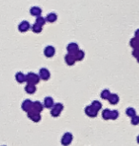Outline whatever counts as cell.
Returning <instances> with one entry per match:
<instances>
[{
	"mask_svg": "<svg viewBox=\"0 0 139 146\" xmlns=\"http://www.w3.org/2000/svg\"><path fill=\"white\" fill-rule=\"evenodd\" d=\"M54 54H55V49H54V47H53V46L49 45L44 49L45 56L49 57V58H50V57H53L54 56Z\"/></svg>",
	"mask_w": 139,
	"mask_h": 146,
	"instance_id": "obj_7",
	"label": "cell"
},
{
	"mask_svg": "<svg viewBox=\"0 0 139 146\" xmlns=\"http://www.w3.org/2000/svg\"><path fill=\"white\" fill-rule=\"evenodd\" d=\"M73 56H74V58H75L76 61H81V60H83L84 57H85V53H84V51L79 49V50L76 52Z\"/></svg>",
	"mask_w": 139,
	"mask_h": 146,
	"instance_id": "obj_17",
	"label": "cell"
},
{
	"mask_svg": "<svg viewBox=\"0 0 139 146\" xmlns=\"http://www.w3.org/2000/svg\"><path fill=\"white\" fill-rule=\"evenodd\" d=\"M40 81V78L37 74L34 73H29L28 75L26 76V82L29 84H34L36 85L37 83H39Z\"/></svg>",
	"mask_w": 139,
	"mask_h": 146,
	"instance_id": "obj_2",
	"label": "cell"
},
{
	"mask_svg": "<svg viewBox=\"0 0 139 146\" xmlns=\"http://www.w3.org/2000/svg\"><path fill=\"white\" fill-rule=\"evenodd\" d=\"M108 100L111 104L115 105V104L118 103V101H119V96H117L116 94H111L110 96H109V98H108Z\"/></svg>",
	"mask_w": 139,
	"mask_h": 146,
	"instance_id": "obj_15",
	"label": "cell"
},
{
	"mask_svg": "<svg viewBox=\"0 0 139 146\" xmlns=\"http://www.w3.org/2000/svg\"><path fill=\"white\" fill-rule=\"evenodd\" d=\"M2 146H4V145H2Z\"/></svg>",
	"mask_w": 139,
	"mask_h": 146,
	"instance_id": "obj_33",
	"label": "cell"
},
{
	"mask_svg": "<svg viewBox=\"0 0 139 146\" xmlns=\"http://www.w3.org/2000/svg\"><path fill=\"white\" fill-rule=\"evenodd\" d=\"M78 50H79V47H78V45H77V43H75V42H70V43L68 44V46H67L68 54H74Z\"/></svg>",
	"mask_w": 139,
	"mask_h": 146,
	"instance_id": "obj_6",
	"label": "cell"
},
{
	"mask_svg": "<svg viewBox=\"0 0 139 146\" xmlns=\"http://www.w3.org/2000/svg\"><path fill=\"white\" fill-rule=\"evenodd\" d=\"M42 27H43V26L39 25V24L34 23V25H32V32H34V33L39 34V33H41V32H42Z\"/></svg>",
	"mask_w": 139,
	"mask_h": 146,
	"instance_id": "obj_23",
	"label": "cell"
},
{
	"mask_svg": "<svg viewBox=\"0 0 139 146\" xmlns=\"http://www.w3.org/2000/svg\"><path fill=\"white\" fill-rule=\"evenodd\" d=\"M45 18H46V21L47 22L53 23V22H55L57 20V15L54 13H48Z\"/></svg>",
	"mask_w": 139,
	"mask_h": 146,
	"instance_id": "obj_16",
	"label": "cell"
},
{
	"mask_svg": "<svg viewBox=\"0 0 139 146\" xmlns=\"http://www.w3.org/2000/svg\"><path fill=\"white\" fill-rule=\"evenodd\" d=\"M118 117H119V112L117 111V110H113V111H111V119L114 120Z\"/></svg>",
	"mask_w": 139,
	"mask_h": 146,
	"instance_id": "obj_27",
	"label": "cell"
},
{
	"mask_svg": "<svg viewBox=\"0 0 139 146\" xmlns=\"http://www.w3.org/2000/svg\"><path fill=\"white\" fill-rule=\"evenodd\" d=\"M132 56L135 57V58H137V57L139 56V48L137 49H133L132 51Z\"/></svg>",
	"mask_w": 139,
	"mask_h": 146,
	"instance_id": "obj_29",
	"label": "cell"
},
{
	"mask_svg": "<svg viewBox=\"0 0 139 146\" xmlns=\"http://www.w3.org/2000/svg\"><path fill=\"white\" fill-rule=\"evenodd\" d=\"M15 79L19 83H23V82L26 81V76L23 73H21V72H18L15 75Z\"/></svg>",
	"mask_w": 139,
	"mask_h": 146,
	"instance_id": "obj_18",
	"label": "cell"
},
{
	"mask_svg": "<svg viewBox=\"0 0 139 146\" xmlns=\"http://www.w3.org/2000/svg\"><path fill=\"white\" fill-rule=\"evenodd\" d=\"M126 114L128 117H132L136 115V111L134 108H132V107H129V108H127V110H126Z\"/></svg>",
	"mask_w": 139,
	"mask_h": 146,
	"instance_id": "obj_24",
	"label": "cell"
},
{
	"mask_svg": "<svg viewBox=\"0 0 139 146\" xmlns=\"http://www.w3.org/2000/svg\"><path fill=\"white\" fill-rule=\"evenodd\" d=\"M132 119H130V123H132V125H138L139 124V115H135L134 117H130Z\"/></svg>",
	"mask_w": 139,
	"mask_h": 146,
	"instance_id": "obj_28",
	"label": "cell"
},
{
	"mask_svg": "<svg viewBox=\"0 0 139 146\" xmlns=\"http://www.w3.org/2000/svg\"><path fill=\"white\" fill-rule=\"evenodd\" d=\"M85 113H86V115H88V117H97V114H98V112L95 111L94 109H92L91 105L86 107V108H85Z\"/></svg>",
	"mask_w": 139,
	"mask_h": 146,
	"instance_id": "obj_10",
	"label": "cell"
},
{
	"mask_svg": "<svg viewBox=\"0 0 139 146\" xmlns=\"http://www.w3.org/2000/svg\"><path fill=\"white\" fill-rule=\"evenodd\" d=\"M30 28H31V26H30V23L28 21H22L18 25V30L20 32H22V33L27 32Z\"/></svg>",
	"mask_w": 139,
	"mask_h": 146,
	"instance_id": "obj_12",
	"label": "cell"
},
{
	"mask_svg": "<svg viewBox=\"0 0 139 146\" xmlns=\"http://www.w3.org/2000/svg\"><path fill=\"white\" fill-rule=\"evenodd\" d=\"M43 105H44L45 108H51L54 105L53 98L51 96H46L44 98V101H43Z\"/></svg>",
	"mask_w": 139,
	"mask_h": 146,
	"instance_id": "obj_9",
	"label": "cell"
},
{
	"mask_svg": "<svg viewBox=\"0 0 139 146\" xmlns=\"http://www.w3.org/2000/svg\"><path fill=\"white\" fill-rule=\"evenodd\" d=\"M102 117L104 118L105 120L111 119V110H109V109L103 110L102 111Z\"/></svg>",
	"mask_w": 139,
	"mask_h": 146,
	"instance_id": "obj_22",
	"label": "cell"
},
{
	"mask_svg": "<svg viewBox=\"0 0 139 146\" xmlns=\"http://www.w3.org/2000/svg\"><path fill=\"white\" fill-rule=\"evenodd\" d=\"M91 106H92V109H94L95 111L98 112V111H100L102 108V104L100 101H98V100H94V101H92V104H91Z\"/></svg>",
	"mask_w": 139,
	"mask_h": 146,
	"instance_id": "obj_20",
	"label": "cell"
},
{
	"mask_svg": "<svg viewBox=\"0 0 139 146\" xmlns=\"http://www.w3.org/2000/svg\"><path fill=\"white\" fill-rule=\"evenodd\" d=\"M27 114H28V117L30 119H32V121H34V122H38V121H40L41 119V115H40V113H38L36 111H34V110H30L29 112H27Z\"/></svg>",
	"mask_w": 139,
	"mask_h": 146,
	"instance_id": "obj_4",
	"label": "cell"
},
{
	"mask_svg": "<svg viewBox=\"0 0 139 146\" xmlns=\"http://www.w3.org/2000/svg\"><path fill=\"white\" fill-rule=\"evenodd\" d=\"M134 35H135V37H138V38H139V29H137V30L135 31Z\"/></svg>",
	"mask_w": 139,
	"mask_h": 146,
	"instance_id": "obj_30",
	"label": "cell"
},
{
	"mask_svg": "<svg viewBox=\"0 0 139 146\" xmlns=\"http://www.w3.org/2000/svg\"><path fill=\"white\" fill-rule=\"evenodd\" d=\"M136 140H137V143H138V144H139V135H138V136H137V137H136Z\"/></svg>",
	"mask_w": 139,
	"mask_h": 146,
	"instance_id": "obj_31",
	"label": "cell"
},
{
	"mask_svg": "<svg viewBox=\"0 0 139 146\" xmlns=\"http://www.w3.org/2000/svg\"><path fill=\"white\" fill-rule=\"evenodd\" d=\"M39 78L40 79H43V80H48L49 78H51V73L48 69L46 68H41L39 70Z\"/></svg>",
	"mask_w": 139,
	"mask_h": 146,
	"instance_id": "obj_5",
	"label": "cell"
},
{
	"mask_svg": "<svg viewBox=\"0 0 139 146\" xmlns=\"http://www.w3.org/2000/svg\"><path fill=\"white\" fill-rule=\"evenodd\" d=\"M72 139H73L72 134L70 133V132H66V133H65L63 136H62V139H61L62 145H64V146L70 145V142L72 141Z\"/></svg>",
	"mask_w": 139,
	"mask_h": 146,
	"instance_id": "obj_3",
	"label": "cell"
},
{
	"mask_svg": "<svg viewBox=\"0 0 139 146\" xmlns=\"http://www.w3.org/2000/svg\"><path fill=\"white\" fill-rule=\"evenodd\" d=\"M111 94V93L110 92V90L105 89V90H103L102 92H101V98H103V100H108L109 96H110Z\"/></svg>",
	"mask_w": 139,
	"mask_h": 146,
	"instance_id": "obj_26",
	"label": "cell"
},
{
	"mask_svg": "<svg viewBox=\"0 0 139 146\" xmlns=\"http://www.w3.org/2000/svg\"><path fill=\"white\" fill-rule=\"evenodd\" d=\"M43 108H44V105L40 102V101H34V102H32V110H34V111H36L38 113H41L43 111Z\"/></svg>",
	"mask_w": 139,
	"mask_h": 146,
	"instance_id": "obj_13",
	"label": "cell"
},
{
	"mask_svg": "<svg viewBox=\"0 0 139 146\" xmlns=\"http://www.w3.org/2000/svg\"><path fill=\"white\" fill-rule=\"evenodd\" d=\"M64 106L62 103H54V105L51 107V115H53V117H57L61 115V112L63 111Z\"/></svg>",
	"mask_w": 139,
	"mask_h": 146,
	"instance_id": "obj_1",
	"label": "cell"
},
{
	"mask_svg": "<svg viewBox=\"0 0 139 146\" xmlns=\"http://www.w3.org/2000/svg\"><path fill=\"white\" fill-rule=\"evenodd\" d=\"M46 18L45 17H43V16H37L36 17V20H35V23H37V24H39V25H41V26H44L45 25V23H46Z\"/></svg>",
	"mask_w": 139,
	"mask_h": 146,
	"instance_id": "obj_25",
	"label": "cell"
},
{
	"mask_svg": "<svg viewBox=\"0 0 139 146\" xmlns=\"http://www.w3.org/2000/svg\"><path fill=\"white\" fill-rule=\"evenodd\" d=\"M30 13H31V15H34V16H40L41 15V13H42V10L40 9L39 7H37V6H34V7H32L31 8V10H30Z\"/></svg>",
	"mask_w": 139,
	"mask_h": 146,
	"instance_id": "obj_14",
	"label": "cell"
},
{
	"mask_svg": "<svg viewBox=\"0 0 139 146\" xmlns=\"http://www.w3.org/2000/svg\"><path fill=\"white\" fill-rule=\"evenodd\" d=\"M130 46L133 49H137L139 48V38L138 37H133L130 41Z\"/></svg>",
	"mask_w": 139,
	"mask_h": 146,
	"instance_id": "obj_21",
	"label": "cell"
},
{
	"mask_svg": "<svg viewBox=\"0 0 139 146\" xmlns=\"http://www.w3.org/2000/svg\"><path fill=\"white\" fill-rule=\"evenodd\" d=\"M136 59H137V62L139 63V56H138V57H137V58H136Z\"/></svg>",
	"mask_w": 139,
	"mask_h": 146,
	"instance_id": "obj_32",
	"label": "cell"
},
{
	"mask_svg": "<svg viewBox=\"0 0 139 146\" xmlns=\"http://www.w3.org/2000/svg\"><path fill=\"white\" fill-rule=\"evenodd\" d=\"M25 91L26 93L30 94V95H32V94H34L36 92V87H35V85L34 84H27V86L25 87Z\"/></svg>",
	"mask_w": 139,
	"mask_h": 146,
	"instance_id": "obj_19",
	"label": "cell"
},
{
	"mask_svg": "<svg viewBox=\"0 0 139 146\" xmlns=\"http://www.w3.org/2000/svg\"><path fill=\"white\" fill-rule=\"evenodd\" d=\"M65 61L69 66H72L74 65V63L76 62V60L74 58V56L72 54H67L66 56H65Z\"/></svg>",
	"mask_w": 139,
	"mask_h": 146,
	"instance_id": "obj_11",
	"label": "cell"
},
{
	"mask_svg": "<svg viewBox=\"0 0 139 146\" xmlns=\"http://www.w3.org/2000/svg\"><path fill=\"white\" fill-rule=\"evenodd\" d=\"M21 108H22L23 111L25 112H29L30 110L32 109V101L30 100H26L22 102V105H21Z\"/></svg>",
	"mask_w": 139,
	"mask_h": 146,
	"instance_id": "obj_8",
	"label": "cell"
}]
</instances>
